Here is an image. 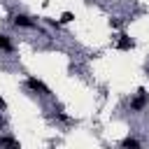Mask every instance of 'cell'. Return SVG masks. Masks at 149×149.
Masks as SVG:
<instances>
[{
  "label": "cell",
  "instance_id": "1",
  "mask_svg": "<svg viewBox=\"0 0 149 149\" xmlns=\"http://www.w3.org/2000/svg\"><path fill=\"white\" fill-rule=\"evenodd\" d=\"M149 102V93L144 91V88H140L137 91V95L133 98V102H130V109L133 112H140V109H144V105Z\"/></svg>",
  "mask_w": 149,
  "mask_h": 149
},
{
  "label": "cell",
  "instance_id": "2",
  "mask_svg": "<svg viewBox=\"0 0 149 149\" xmlns=\"http://www.w3.org/2000/svg\"><path fill=\"white\" fill-rule=\"evenodd\" d=\"M12 21H14V26H21V28H33V26H35V23H33V19H30V16H26V14H16Z\"/></svg>",
  "mask_w": 149,
  "mask_h": 149
},
{
  "label": "cell",
  "instance_id": "3",
  "mask_svg": "<svg viewBox=\"0 0 149 149\" xmlns=\"http://www.w3.org/2000/svg\"><path fill=\"white\" fill-rule=\"evenodd\" d=\"M26 84H28V88H33V91H40V93H49V88L40 81V79H35V77H28L26 79Z\"/></svg>",
  "mask_w": 149,
  "mask_h": 149
},
{
  "label": "cell",
  "instance_id": "4",
  "mask_svg": "<svg viewBox=\"0 0 149 149\" xmlns=\"http://www.w3.org/2000/svg\"><path fill=\"white\" fill-rule=\"evenodd\" d=\"M116 47H119L121 51H128V49H133V47H135V42H133L128 35H119V42H116Z\"/></svg>",
  "mask_w": 149,
  "mask_h": 149
},
{
  "label": "cell",
  "instance_id": "5",
  "mask_svg": "<svg viewBox=\"0 0 149 149\" xmlns=\"http://www.w3.org/2000/svg\"><path fill=\"white\" fill-rule=\"evenodd\" d=\"M0 147H2V149H21V144H19L14 137H7V135L0 137Z\"/></svg>",
  "mask_w": 149,
  "mask_h": 149
},
{
  "label": "cell",
  "instance_id": "6",
  "mask_svg": "<svg viewBox=\"0 0 149 149\" xmlns=\"http://www.w3.org/2000/svg\"><path fill=\"white\" fill-rule=\"evenodd\" d=\"M121 149H140V142L135 137H123L121 140Z\"/></svg>",
  "mask_w": 149,
  "mask_h": 149
},
{
  "label": "cell",
  "instance_id": "7",
  "mask_svg": "<svg viewBox=\"0 0 149 149\" xmlns=\"http://www.w3.org/2000/svg\"><path fill=\"white\" fill-rule=\"evenodd\" d=\"M0 49L2 51H12V42H9L7 35H0Z\"/></svg>",
  "mask_w": 149,
  "mask_h": 149
},
{
  "label": "cell",
  "instance_id": "8",
  "mask_svg": "<svg viewBox=\"0 0 149 149\" xmlns=\"http://www.w3.org/2000/svg\"><path fill=\"white\" fill-rule=\"evenodd\" d=\"M72 19H74V16H72V14H70V12H65V14H63V16H61V23H70V21H72Z\"/></svg>",
  "mask_w": 149,
  "mask_h": 149
},
{
  "label": "cell",
  "instance_id": "9",
  "mask_svg": "<svg viewBox=\"0 0 149 149\" xmlns=\"http://www.w3.org/2000/svg\"><path fill=\"white\" fill-rule=\"evenodd\" d=\"M0 109H5V100L2 98H0Z\"/></svg>",
  "mask_w": 149,
  "mask_h": 149
}]
</instances>
